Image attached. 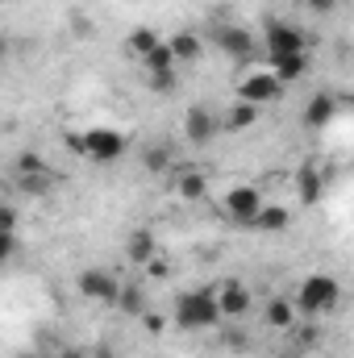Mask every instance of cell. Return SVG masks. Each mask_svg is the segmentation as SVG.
Returning <instances> with one entry per match:
<instances>
[{
  "instance_id": "1",
  "label": "cell",
  "mask_w": 354,
  "mask_h": 358,
  "mask_svg": "<svg viewBox=\"0 0 354 358\" xmlns=\"http://www.w3.org/2000/svg\"><path fill=\"white\" fill-rule=\"evenodd\" d=\"M292 304H296V317H304V321H321V317H330V313L342 304V283H338L334 275H325V271H313V275L300 279Z\"/></svg>"
},
{
  "instance_id": "2",
  "label": "cell",
  "mask_w": 354,
  "mask_h": 358,
  "mask_svg": "<svg viewBox=\"0 0 354 358\" xmlns=\"http://www.w3.org/2000/svg\"><path fill=\"white\" fill-rule=\"evenodd\" d=\"M221 321L217 313V287H192L176 300V325L179 329H213Z\"/></svg>"
},
{
  "instance_id": "3",
  "label": "cell",
  "mask_w": 354,
  "mask_h": 358,
  "mask_svg": "<svg viewBox=\"0 0 354 358\" xmlns=\"http://www.w3.org/2000/svg\"><path fill=\"white\" fill-rule=\"evenodd\" d=\"M67 142H71L76 155H84L92 163H117L125 155V146H129V134H121V129H84V134H67Z\"/></svg>"
},
{
  "instance_id": "4",
  "label": "cell",
  "mask_w": 354,
  "mask_h": 358,
  "mask_svg": "<svg viewBox=\"0 0 354 358\" xmlns=\"http://www.w3.org/2000/svg\"><path fill=\"white\" fill-rule=\"evenodd\" d=\"M263 46H267L271 59H279V55H304L309 50V38H304L300 25H288L279 17H271L267 29H263Z\"/></svg>"
},
{
  "instance_id": "5",
  "label": "cell",
  "mask_w": 354,
  "mask_h": 358,
  "mask_svg": "<svg viewBox=\"0 0 354 358\" xmlns=\"http://www.w3.org/2000/svg\"><path fill=\"white\" fill-rule=\"evenodd\" d=\"M263 204H267V196H263V187H255V183H234L225 192V213L238 225H255V217H259Z\"/></svg>"
},
{
  "instance_id": "6",
  "label": "cell",
  "mask_w": 354,
  "mask_h": 358,
  "mask_svg": "<svg viewBox=\"0 0 354 358\" xmlns=\"http://www.w3.org/2000/svg\"><path fill=\"white\" fill-rule=\"evenodd\" d=\"M213 287H217V313H221V321H242L255 308V296H250L246 283L225 279V283H213Z\"/></svg>"
},
{
  "instance_id": "7",
  "label": "cell",
  "mask_w": 354,
  "mask_h": 358,
  "mask_svg": "<svg viewBox=\"0 0 354 358\" xmlns=\"http://www.w3.org/2000/svg\"><path fill=\"white\" fill-rule=\"evenodd\" d=\"M76 287H80V296H84V300L113 304V300H117V292H121V279H117L113 271H104V267H88V271H80Z\"/></svg>"
},
{
  "instance_id": "8",
  "label": "cell",
  "mask_w": 354,
  "mask_h": 358,
  "mask_svg": "<svg viewBox=\"0 0 354 358\" xmlns=\"http://www.w3.org/2000/svg\"><path fill=\"white\" fill-rule=\"evenodd\" d=\"M213 42L225 50V55H234V59H250L255 55V34L246 29V25H238V21H217V29H213Z\"/></svg>"
},
{
  "instance_id": "9",
  "label": "cell",
  "mask_w": 354,
  "mask_h": 358,
  "mask_svg": "<svg viewBox=\"0 0 354 358\" xmlns=\"http://www.w3.org/2000/svg\"><path fill=\"white\" fill-rule=\"evenodd\" d=\"M217 129H221V117L208 113L204 104H192V108L183 113V138H187L192 146H204L208 138H217Z\"/></svg>"
},
{
  "instance_id": "10",
  "label": "cell",
  "mask_w": 354,
  "mask_h": 358,
  "mask_svg": "<svg viewBox=\"0 0 354 358\" xmlns=\"http://www.w3.org/2000/svg\"><path fill=\"white\" fill-rule=\"evenodd\" d=\"M279 84H275V76L271 71H255V76H246L242 84H238V100H246V104H255V108H263V104H275L279 100Z\"/></svg>"
},
{
  "instance_id": "11",
  "label": "cell",
  "mask_w": 354,
  "mask_h": 358,
  "mask_svg": "<svg viewBox=\"0 0 354 358\" xmlns=\"http://www.w3.org/2000/svg\"><path fill=\"white\" fill-rule=\"evenodd\" d=\"M338 108H342V104H338L334 92H325V88L313 92V100L304 104V125H309V129H325V125L338 117Z\"/></svg>"
},
{
  "instance_id": "12",
  "label": "cell",
  "mask_w": 354,
  "mask_h": 358,
  "mask_svg": "<svg viewBox=\"0 0 354 358\" xmlns=\"http://www.w3.org/2000/svg\"><path fill=\"white\" fill-rule=\"evenodd\" d=\"M304 71H309V55H279V59H271V76H275L279 88L296 84Z\"/></svg>"
},
{
  "instance_id": "13",
  "label": "cell",
  "mask_w": 354,
  "mask_h": 358,
  "mask_svg": "<svg viewBox=\"0 0 354 358\" xmlns=\"http://www.w3.org/2000/svg\"><path fill=\"white\" fill-rule=\"evenodd\" d=\"M296 192H300V204H317V200H321V192H325V176H321L317 163H309V167L296 171Z\"/></svg>"
},
{
  "instance_id": "14",
  "label": "cell",
  "mask_w": 354,
  "mask_h": 358,
  "mask_svg": "<svg viewBox=\"0 0 354 358\" xmlns=\"http://www.w3.org/2000/svg\"><path fill=\"white\" fill-rule=\"evenodd\" d=\"M167 50H171V59H176V67H179V63H196L204 46H200V38H196V34L179 29V34H171V38H167Z\"/></svg>"
},
{
  "instance_id": "15",
  "label": "cell",
  "mask_w": 354,
  "mask_h": 358,
  "mask_svg": "<svg viewBox=\"0 0 354 358\" xmlns=\"http://www.w3.org/2000/svg\"><path fill=\"white\" fill-rule=\"evenodd\" d=\"M159 42H163V38H159L155 29H146V25H138V29H129V38H125V55L142 63V59H146V55H150V50H155Z\"/></svg>"
},
{
  "instance_id": "16",
  "label": "cell",
  "mask_w": 354,
  "mask_h": 358,
  "mask_svg": "<svg viewBox=\"0 0 354 358\" xmlns=\"http://www.w3.org/2000/svg\"><path fill=\"white\" fill-rule=\"evenodd\" d=\"M267 325H271V329H288V334H292V329H296V304H292L288 296H275V300L267 304Z\"/></svg>"
},
{
  "instance_id": "17",
  "label": "cell",
  "mask_w": 354,
  "mask_h": 358,
  "mask_svg": "<svg viewBox=\"0 0 354 358\" xmlns=\"http://www.w3.org/2000/svg\"><path fill=\"white\" fill-rule=\"evenodd\" d=\"M55 179L59 176H50L46 167H34V171H17V187H21L25 196H46V192L55 187Z\"/></svg>"
},
{
  "instance_id": "18",
  "label": "cell",
  "mask_w": 354,
  "mask_h": 358,
  "mask_svg": "<svg viewBox=\"0 0 354 358\" xmlns=\"http://www.w3.org/2000/svg\"><path fill=\"white\" fill-rule=\"evenodd\" d=\"M155 255H159V242H155V234H150V229H134V234H129V259H134L138 267H146Z\"/></svg>"
},
{
  "instance_id": "19",
  "label": "cell",
  "mask_w": 354,
  "mask_h": 358,
  "mask_svg": "<svg viewBox=\"0 0 354 358\" xmlns=\"http://www.w3.org/2000/svg\"><path fill=\"white\" fill-rule=\"evenodd\" d=\"M288 225H292V213H288L283 204H263L259 217H255V229H267V234H279V229H288Z\"/></svg>"
},
{
  "instance_id": "20",
  "label": "cell",
  "mask_w": 354,
  "mask_h": 358,
  "mask_svg": "<svg viewBox=\"0 0 354 358\" xmlns=\"http://www.w3.org/2000/svg\"><path fill=\"white\" fill-rule=\"evenodd\" d=\"M176 192L179 200H204V192H208V179H204V171H183V176L176 179Z\"/></svg>"
},
{
  "instance_id": "21",
  "label": "cell",
  "mask_w": 354,
  "mask_h": 358,
  "mask_svg": "<svg viewBox=\"0 0 354 358\" xmlns=\"http://www.w3.org/2000/svg\"><path fill=\"white\" fill-rule=\"evenodd\" d=\"M125 317H142L146 313V300H142V287H134V283H121V292H117V300H113Z\"/></svg>"
},
{
  "instance_id": "22",
  "label": "cell",
  "mask_w": 354,
  "mask_h": 358,
  "mask_svg": "<svg viewBox=\"0 0 354 358\" xmlns=\"http://www.w3.org/2000/svg\"><path fill=\"white\" fill-rule=\"evenodd\" d=\"M255 121H259V108H255V104H246V100H238L221 125H225V129H246V125H255Z\"/></svg>"
},
{
  "instance_id": "23",
  "label": "cell",
  "mask_w": 354,
  "mask_h": 358,
  "mask_svg": "<svg viewBox=\"0 0 354 358\" xmlns=\"http://www.w3.org/2000/svg\"><path fill=\"white\" fill-rule=\"evenodd\" d=\"M142 63H146V76H150V71H171V67H176V59H171L167 42H159V46H155V50H150Z\"/></svg>"
},
{
  "instance_id": "24",
  "label": "cell",
  "mask_w": 354,
  "mask_h": 358,
  "mask_svg": "<svg viewBox=\"0 0 354 358\" xmlns=\"http://www.w3.org/2000/svg\"><path fill=\"white\" fill-rule=\"evenodd\" d=\"M142 163H146V167L159 176V171H167V167H171V150H167V146H159V150H146V155H142Z\"/></svg>"
},
{
  "instance_id": "25",
  "label": "cell",
  "mask_w": 354,
  "mask_h": 358,
  "mask_svg": "<svg viewBox=\"0 0 354 358\" xmlns=\"http://www.w3.org/2000/svg\"><path fill=\"white\" fill-rule=\"evenodd\" d=\"M155 92H176V67L171 71H150V80H146Z\"/></svg>"
},
{
  "instance_id": "26",
  "label": "cell",
  "mask_w": 354,
  "mask_h": 358,
  "mask_svg": "<svg viewBox=\"0 0 354 358\" xmlns=\"http://www.w3.org/2000/svg\"><path fill=\"white\" fill-rule=\"evenodd\" d=\"M17 250H21V238L17 234H0V263H8Z\"/></svg>"
},
{
  "instance_id": "27",
  "label": "cell",
  "mask_w": 354,
  "mask_h": 358,
  "mask_svg": "<svg viewBox=\"0 0 354 358\" xmlns=\"http://www.w3.org/2000/svg\"><path fill=\"white\" fill-rule=\"evenodd\" d=\"M0 234H17V213L8 204H0Z\"/></svg>"
},
{
  "instance_id": "28",
  "label": "cell",
  "mask_w": 354,
  "mask_h": 358,
  "mask_svg": "<svg viewBox=\"0 0 354 358\" xmlns=\"http://www.w3.org/2000/svg\"><path fill=\"white\" fill-rule=\"evenodd\" d=\"M146 271H150V275H155V279H167V275H171V263H167V259H159V255H155V259H150V263H146Z\"/></svg>"
},
{
  "instance_id": "29",
  "label": "cell",
  "mask_w": 354,
  "mask_h": 358,
  "mask_svg": "<svg viewBox=\"0 0 354 358\" xmlns=\"http://www.w3.org/2000/svg\"><path fill=\"white\" fill-rule=\"evenodd\" d=\"M309 8H313V13H334L338 0H309Z\"/></svg>"
},
{
  "instance_id": "30",
  "label": "cell",
  "mask_w": 354,
  "mask_h": 358,
  "mask_svg": "<svg viewBox=\"0 0 354 358\" xmlns=\"http://www.w3.org/2000/svg\"><path fill=\"white\" fill-rule=\"evenodd\" d=\"M92 358H113V350H108V346H96V350H92Z\"/></svg>"
},
{
  "instance_id": "31",
  "label": "cell",
  "mask_w": 354,
  "mask_h": 358,
  "mask_svg": "<svg viewBox=\"0 0 354 358\" xmlns=\"http://www.w3.org/2000/svg\"><path fill=\"white\" fill-rule=\"evenodd\" d=\"M55 358H84V355H80V350H59Z\"/></svg>"
},
{
  "instance_id": "32",
  "label": "cell",
  "mask_w": 354,
  "mask_h": 358,
  "mask_svg": "<svg viewBox=\"0 0 354 358\" xmlns=\"http://www.w3.org/2000/svg\"><path fill=\"white\" fill-rule=\"evenodd\" d=\"M25 358H34V355H25Z\"/></svg>"
}]
</instances>
